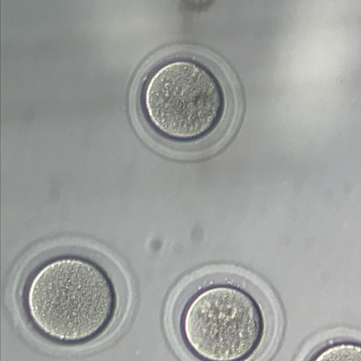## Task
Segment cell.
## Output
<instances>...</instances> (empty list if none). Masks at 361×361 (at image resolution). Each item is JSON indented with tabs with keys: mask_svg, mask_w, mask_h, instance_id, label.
Here are the masks:
<instances>
[{
	"mask_svg": "<svg viewBox=\"0 0 361 361\" xmlns=\"http://www.w3.org/2000/svg\"><path fill=\"white\" fill-rule=\"evenodd\" d=\"M26 320L39 336L62 346L97 341L114 326L120 311L117 287L94 259L61 254L42 262L22 293Z\"/></svg>",
	"mask_w": 361,
	"mask_h": 361,
	"instance_id": "obj_2",
	"label": "cell"
},
{
	"mask_svg": "<svg viewBox=\"0 0 361 361\" xmlns=\"http://www.w3.org/2000/svg\"><path fill=\"white\" fill-rule=\"evenodd\" d=\"M226 87L207 63L189 56L170 58L146 78L140 94L143 114L161 137L176 145L212 135L228 110Z\"/></svg>",
	"mask_w": 361,
	"mask_h": 361,
	"instance_id": "obj_3",
	"label": "cell"
},
{
	"mask_svg": "<svg viewBox=\"0 0 361 361\" xmlns=\"http://www.w3.org/2000/svg\"><path fill=\"white\" fill-rule=\"evenodd\" d=\"M306 361H361V342L340 340L325 344Z\"/></svg>",
	"mask_w": 361,
	"mask_h": 361,
	"instance_id": "obj_4",
	"label": "cell"
},
{
	"mask_svg": "<svg viewBox=\"0 0 361 361\" xmlns=\"http://www.w3.org/2000/svg\"><path fill=\"white\" fill-rule=\"evenodd\" d=\"M276 322L263 291L230 272L190 281L170 313L177 342L193 361H255L271 343Z\"/></svg>",
	"mask_w": 361,
	"mask_h": 361,
	"instance_id": "obj_1",
	"label": "cell"
}]
</instances>
